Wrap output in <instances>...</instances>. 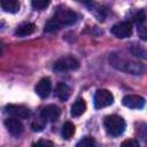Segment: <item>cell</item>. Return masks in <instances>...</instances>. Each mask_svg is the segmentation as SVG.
Wrapping results in <instances>:
<instances>
[{
  "label": "cell",
  "mask_w": 147,
  "mask_h": 147,
  "mask_svg": "<svg viewBox=\"0 0 147 147\" xmlns=\"http://www.w3.org/2000/svg\"><path fill=\"white\" fill-rule=\"evenodd\" d=\"M33 145H51V146H53V142L52 141H45V140H39V141H37V142H34Z\"/></svg>",
  "instance_id": "obj_25"
},
{
  "label": "cell",
  "mask_w": 147,
  "mask_h": 147,
  "mask_svg": "<svg viewBox=\"0 0 147 147\" xmlns=\"http://www.w3.org/2000/svg\"><path fill=\"white\" fill-rule=\"evenodd\" d=\"M77 18H78L77 14L69 8H59L53 17V20H55L61 28L63 25L69 26V25L75 24L77 22Z\"/></svg>",
  "instance_id": "obj_3"
},
{
  "label": "cell",
  "mask_w": 147,
  "mask_h": 147,
  "mask_svg": "<svg viewBox=\"0 0 147 147\" xmlns=\"http://www.w3.org/2000/svg\"><path fill=\"white\" fill-rule=\"evenodd\" d=\"M94 145H95V141L92 137H84L80 141L77 142V147H91Z\"/></svg>",
  "instance_id": "obj_19"
},
{
  "label": "cell",
  "mask_w": 147,
  "mask_h": 147,
  "mask_svg": "<svg viewBox=\"0 0 147 147\" xmlns=\"http://www.w3.org/2000/svg\"><path fill=\"white\" fill-rule=\"evenodd\" d=\"M122 105L130 109H141L145 106V99L140 95L129 94L122 99Z\"/></svg>",
  "instance_id": "obj_8"
},
{
  "label": "cell",
  "mask_w": 147,
  "mask_h": 147,
  "mask_svg": "<svg viewBox=\"0 0 147 147\" xmlns=\"http://www.w3.org/2000/svg\"><path fill=\"white\" fill-rule=\"evenodd\" d=\"M77 2H80V3H84V5H90L92 2V0H76Z\"/></svg>",
  "instance_id": "obj_26"
},
{
  "label": "cell",
  "mask_w": 147,
  "mask_h": 147,
  "mask_svg": "<svg viewBox=\"0 0 147 147\" xmlns=\"http://www.w3.org/2000/svg\"><path fill=\"white\" fill-rule=\"evenodd\" d=\"M5 126H6L7 131L13 136H20L24 131L23 123L16 117H9V118L5 119Z\"/></svg>",
  "instance_id": "obj_10"
},
{
  "label": "cell",
  "mask_w": 147,
  "mask_h": 147,
  "mask_svg": "<svg viewBox=\"0 0 147 147\" xmlns=\"http://www.w3.org/2000/svg\"><path fill=\"white\" fill-rule=\"evenodd\" d=\"M44 126H45V124H44V122H41L40 119H37V121H34V122L31 124V127H32V130H33V131H36V132L42 131Z\"/></svg>",
  "instance_id": "obj_21"
},
{
  "label": "cell",
  "mask_w": 147,
  "mask_h": 147,
  "mask_svg": "<svg viewBox=\"0 0 147 147\" xmlns=\"http://www.w3.org/2000/svg\"><path fill=\"white\" fill-rule=\"evenodd\" d=\"M59 29H61V26L57 24V22L55 21V20H49L46 24H45V31L46 32H53V31H56V30H59Z\"/></svg>",
  "instance_id": "obj_18"
},
{
  "label": "cell",
  "mask_w": 147,
  "mask_h": 147,
  "mask_svg": "<svg viewBox=\"0 0 147 147\" xmlns=\"http://www.w3.org/2000/svg\"><path fill=\"white\" fill-rule=\"evenodd\" d=\"M93 103L95 109H101L114 103V95L108 90H98L93 98Z\"/></svg>",
  "instance_id": "obj_5"
},
{
  "label": "cell",
  "mask_w": 147,
  "mask_h": 147,
  "mask_svg": "<svg viewBox=\"0 0 147 147\" xmlns=\"http://www.w3.org/2000/svg\"><path fill=\"white\" fill-rule=\"evenodd\" d=\"M5 110L11 117H16L18 119H24L30 116L29 108H26L25 106H22V105H7Z\"/></svg>",
  "instance_id": "obj_7"
},
{
  "label": "cell",
  "mask_w": 147,
  "mask_h": 147,
  "mask_svg": "<svg viewBox=\"0 0 147 147\" xmlns=\"http://www.w3.org/2000/svg\"><path fill=\"white\" fill-rule=\"evenodd\" d=\"M145 18H146V15H145L144 9H140V10L134 15V22H136L137 25L144 24V23H145Z\"/></svg>",
  "instance_id": "obj_20"
},
{
  "label": "cell",
  "mask_w": 147,
  "mask_h": 147,
  "mask_svg": "<svg viewBox=\"0 0 147 147\" xmlns=\"http://www.w3.org/2000/svg\"><path fill=\"white\" fill-rule=\"evenodd\" d=\"M122 146H129V147H139V142L134 139H129V140H125L122 142Z\"/></svg>",
  "instance_id": "obj_24"
},
{
  "label": "cell",
  "mask_w": 147,
  "mask_h": 147,
  "mask_svg": "<svg viewBox=\"0 0 147 147\" xmlns=\"http://www.w3.org/2000/svg\"><path fill=\"white\" fill-rule=\"evenodd\" d=\"M55 94L61 101H67L71 95V88L64 83H59L55 88Z\"/></svg>",
  "instance_id": "obj_13"
},
{
  "label": "cell",
  "mask_w": 147,
  "mask_h": 147,
  "mask_svg": "<svg viewBox=\"0 0 147 147\" xmlns=\"http://www.w3.org/2000/svg\"><path fill=\"white\" fill-rule=\"evenodd\" d=\"M138 33H139V37H140L142 40H146L147 32H146L145 24H140V25H138Z\"/></svg>",
  "instance_id": "obj_23"
},
{
  "label": "cell",
  "mask_w": 147,
  "mask_h": 147,
  "mask_svg": "<svg viewBox=\"0 0 147 147\" xmlns=\"http://www.w3.org/2000/svg\"><path fill=\"white\" fill-rule=\"evenodd\" d=\"M60 115H61V109L56 105H48L44 107L40 111V117L44 121H48V122L56 121L60 117Z\"/></svg>",
  "instance_id": "obj_9"
},
{
  "label": "cell",
  "mask_w": 147,
  "mask_h": 147,
  "mask_svg": "<svg viewBox=\"0 0 147 147\" xmlns=\"http://www.w3.org/2000/svg\"><path fill=\"white\" fill-rule=\"evenodd\" d=\"M86 110V102L83 98H78L71 106V110H70V114L71 116L74 117H79L82 116Z\"/></svg>",
  "instance_id": "obj_12"
},
{
  "label": "cell",
  "mask_w": 147,
  "mask_h": 147,
  "mask_svg": "<svg viewBox=\"0 0 147 147\" xmlns=\"http://www.w3.org/2000/svg\"><path fill=\"white\" fill-rule=\"evenodd\" d=\"M79 68V62L74 56H63L59 59L54 63V70L59 72H65V71H74Z\"/></svg>",
  "instance_id": "obj_4"
},
{
  "label": "cell",
  "mask_w": 147,
  "mask_h": 147,
  "mask_svg": "<svg viewBox=\"0 0 147 147\" xmlns=\"http://www.w3.org/2000/svg\"><path fill=\"white\" fill-rule=\"evenodd\" d=\"M34 91H36V93H37L41 99L47 98V96L49 95L51 91H52V83H51V79H49L48 77L41 78V79L37 83V85H36V87H34Z\"/></svg>",
  "instance_id": "obj_11"
},
{
  "label": "cell",
  "mask_w": 147,
  "mask_h": 147,
  "mask_svg": "<svg viewBox=\"0 0 147 147\" xmlns=\"http://www.w3.org/2000/svg\"><path fill=\"white\" fill-rule=\"evenodd\" d=\"M109 62L114 68L129 72L131 75H139L144 71V65L141 63L130 60L127 57H123L122 55L116 53H111L109 55Z\"/></svg>",
  "instance_id": "obj_1"
},
{
  "label": "cell",
  "mask_w": 147,
  "mask_h": 147,
  "mask_svg": "<svg viewBox=\"0 0 147 147\" xmlns=\"http://www.w3.org/2000/svg\"><path fill=\"white\" fill-rule=\"evenodd\" d=\"M0 7L7 13H17L20 10V0H0Z\"/></svg>",
  "instance_id": "obj_14"
},
{
  "label": "cell",
  "mask_w": 147,
  "mask_h": 147,
  "mask_svg": "<svg viewBox=\"0 0 147 147\" xmlns=\"http://www.w3.org/2000/svg\"><path fill=\"white\" fill-rule=\"evenodd\" d=\"M51 0H31V5L37 10H42L46 7H48Z\"/></svg>",
  "instance_id": "obj_17"
},
{
  "label": "cell",
  "mask_w": 147,
  "mask_h": 147,
  "mask_svg": "<svg viewBox=\"0 0 147 147\" xmlns=\"http://www.w3.org/2000/svg\"><path fill=\"white\" fill-rule=\"evenodd\" d=\"M131 51H132V53H133L136 56L139 55L140 57H145V54H146V53H145V49L141 48L139 45H138V46H133V47L131 48Z\"/></svg>",
  "instance_id": "obj_22"
},
{
  "label": "cell",
  "mask_w": 147,
  "mask_h": 147,
  "mask_svg": "<svg viewBox=\"0 0 147 147\" xmlns=\"http://www.w3.org/2000/svg\"><path fill=\"white\" fill-rule=\"evenodd\" d=\"M75 131H76V127L75 125L71 123V122H65L62 126V131H61V134L63 137V139L65 140H69L74 134H75Z\"/></svg>",
  "instance_id": "obj_16"
},
{
  "label": "cell",
  "mask_w": 147,
  "mask_h": 147,
  "mask_svg": "<svg viewBox=\"0 0 147 147\" xmlns=\"http://www.w3.org/2000/svg\"><path fill=\"white\" fill-rule=\"evenodd\" d=\"M103 125L109 136L118 137L125 130V121L118 115H109L103 119Z\"/></svg>",
  "instance_id": "obj_2"
},
{
  "label": "cell",
  "mask_w": 147,
  "mask_h": 147,
  "mask_svg": "<svg viewBox=\"0 0 147 147\" xmlns=\"http://www.w3.org/2000/svg\"><path fill=\"white\" fill-rule=\"evenodd\" d=\"M110 32L119 38V39H124V38H127L131 36L132 33V24L129 22V21H124V22H119V23H116L114 24L111 28H110Z\"/></svg>",
  "instance_id": "obj_6"
},
{
  "label": "cell",
  "mask_w": 147,
  "mask_h": 147,
  "mask_svg": "<svg viewBox=\"0 0 147 147\" xmlns=\"http://www.w3.org/2000/svg\"><path fill=\"white\" fill-rule=\"evenodd\" d=\"M34 30H36V25L33 24V23H23V24H21L17 29H16V31H15V34L17 36V37H26V36H30V34H32L33 32H34Z\"/></svg>",
  "instance_id": "obj_15"
},
{
  "label": "cell",
  "mask_w": 147,
  "mask_h": 147,
  "mask_svg": "<svg viewBox=\"0 0 147 147\" xmlns=\"http://www.w3.org/2000/svg\"><path fill=\"white\" fill-rule=\"evenodd\" d=\"M0 54H1V48H0Z\"/></svg>",
  "instance_id": "obj_27"
}]
</instances>
